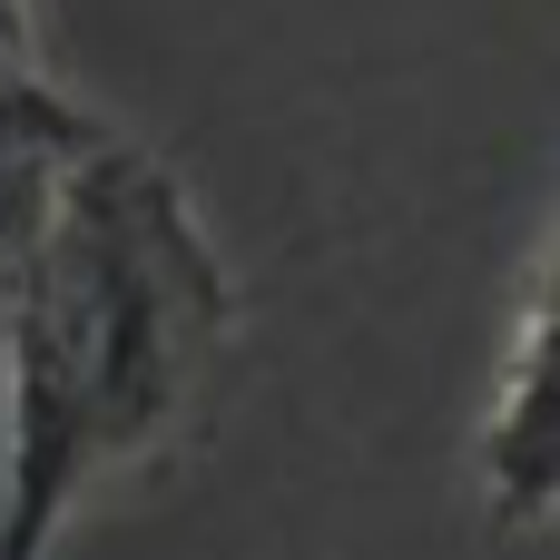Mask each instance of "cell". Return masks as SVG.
Listing matches in <instances>:
<instances>
[{
	"label": "cell",
	"instance_id": "3",
	"mask_svg": "<svg viewBox=\"0 0 560 560\" xmlns=\"http://www.w3.org/2000/svg\"><path fill=\"white\" fill-rule=\"evenodd\" d=\"M89 128H98V108H79L59 79H39L30 59L0 69V364H10V315H20V285H30L59 167L79 158Z\"/></svg>",
	"mask_w": 560,
	"mask_h": 560
},
{
	"label": "cell",
	"instance_id": "1",
	"mask_svg": "<svg viewBox=\"0 0 560 560\" xmlns=\"http://www.w3.org/2000/svg\"><path fill=\"white\" fill-rule=\"evenodd\" d=\"M236 354V276L187 177L128 128L59 167L10 364H0V560H49L89 492L167 463Z\"/></svg>",
	"mask_w": 560,
	"mask_h": 560
},
{
	"label": "cell",
	"instance_id": "4",
	"mask_svg": "<svg viewBox=\"0 0 560 560\" xmlns=\"http://www.w3.org/2000/svg\"><path fill=\"white\" fill-rule=\"evenodd\" d=\"M30 59V0H0V69Z\"/></svg>",
	"mask_w": 560,
	"mask_h": 560
},
{
	"label": "cell",
	"instance_id": "2",
	"mask_svg": "<svg viewBox=\"0 0 560 560\" xmlns=\"http://www.w3.org/2000/svg\"><path fill=\"white\" fill-rule=\"evenodd\" d=\"M482 512L492 532H541L560 512V236L532 266L512 354H502V394L482 423Z\"/></svg>",
	"mask_w": 560,
	"mask_h": 560
}]
</instances>
